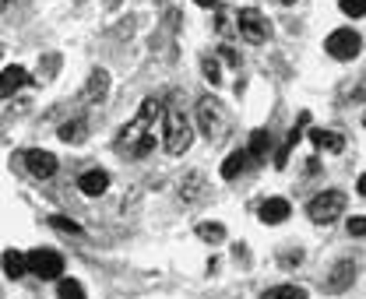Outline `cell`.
<instances>
[{"mask_svg": "<svg viewBox=\"0 0 366 299\" xmlns=\"http://www.w3.org/2000/svg\"><path fill=\"white\" fill-rule=\"evenodd\" d=\"M352 278H356V261H338L331 268V275L324 278V289L328 292H345L352 285Z\"/></svg>", "mask_w": 366, "mask_h": 299, "instance_id": "10", "label": "cell"}, {"mask_svg": "<svg viewBox=\"0 0 366 299\" xmlns=\"http://www.w3.org/2000/svg\"><path fill=\"white\" fill-rule=\"evenodd\" d=\"M268 148H272V134H268V131H253V134H250V148H247L250 159H265Z\"/></svg>", "mask_w": 366, "mask_h": 299, "instance_id": "19", "label": "cell"}, {"mask_svg": "<svg viewBox=\"0 0 366 299\" xmlns=\"http://www.w3.org/2000/svg\"><path fill=\"white\" fill-rule=\"evenodd\" d=\"M78 187H81V194L85 197H102L110 191V172H102V169H88V172H81L78 176Z\"/></svg>", "mask_w": 366, "mask_h": 299, "instance_id": "9", "label": "cell"}, {"mask_svg": "<svg viewBox=\"0 0 366 299\" xmlns=\"http://www.w3.org/2000/svg\"><path fill=\"white\" fill-rule=\"evenodd\" d=\"M0 53H4V46H0Z\"/></svg>", "mask_w": 366, "mask_h": 299, "instance_id": "33", "label": "cell"}, {"mask_svg": "<svg viewBox=\"0 0 366 299\" xmlns=\"http://www.w3.org/2000/svg\"><path fill=\"white\" fill-rule=\"evenodd\" d=\"M282 4H296V0H282Z\"/></svg>", "mask_w": 366, "mask_h": 299, "instance_id": "32", "label": "cell"}, {"mask_svg": "<svg viewBox=\"0 0 366 299\" xmlns=\"http://www.w3.org/2000/svg\"><path fill=\"white\" fill-rule=\"evenodd\" d=\"M197 8H215V0H194Z\"/></svg>", "mask_w": 366, "mask_h": 299, "instance_id": "29", "label": "cell"}, {"mask_svg": "<svg viewBox=\"0 0 366 299\" xmlns=\"http://www.w3.org/2000/svg\"><path fill=\"white\" fill-rule=\"evenodd\" d=\"M163 131H166V152H169V155H183V152L190 148V141H194L190 120H187L183 109H176V106L166 109V124H163Z\"/></svg>", "mask_w": 366, "mask_h": 299, "instance_id": "2", "label": "cell"}, {"mask_svg": "<svg viewBox=\"0 0 366 299\" xmlns=\"http://www.w3.org/2000/svg\"><path fill=\"white\" fill-rule=\"evenodd\" d=\"M25 165H28L32 176L49 179V176L57 172V155L53 152H42V148H32V152H25Z\"/></svg>", "mask_w": 366, "mask_h": 299, "instance_id": "8", "label": "cell"}, {"mask_svg": "<svg viewBox=\"0 0 366 299\" xmlns=\"http://www.w3.org/2000/svg\"><path fill=\"white\" fill-rule=\"evenodd\" d=\"M60 299H85L81 282H74V278H60Z\"/></svg>", "mask_w": 366, "mask_h": 299, "instance_id": "22", "label": "cell"}, {"mask_svg": "<svg viewBox=\"0 0 366 299\" xmlns=\"http://www.w3.org/2000/svg\"><path fill=\"white\" fill-rule=\"evenodd\" d=\"M363 124H366V116H363Z\"/></svg>", "mask_w": 366, "mask_h": 299, "instance_id": "34", "label": "cell"}, {"mask_svg": "<svg viewBox=\"0 0 366 299\" xmlns=\"http://www.w3.org/2000/svg\"><path fill=\"white\" fill-rule=\"evenodd\" d=\"M8 11V0H0V15H4Z\"/></svg>", "mask_w": 366, "mask_h": 299, "instance_id": "30", "label": "cell"}, {"mask_svg": "<svg viewBox=\"0 0 366 299\" xmlns=\"http://www.w3.org/2000/svg\"><path fill=\"white\" fill-rule=\"evenodd\" d=\"M289 201L285 197H268L265 204H260V222L265 225H278V222H285L289 218Z\"/></svg>", "mask_w": 366, "mask_h": 299, "instance_id": "11", "label": "cell"}, {"mask_svg": "<svg viewBox=\"0 0 366 299\" xmlns=\"http://www.w3.org/2000/svg\"><path fill=\"white\" fill-rule=\"evenodd\" d=\"M247 159H250L247 152H233V155L222 162V179H236V176L247 169Z\"/></svg>", "mask_w": 366, "mask_h": 299, "instance_id": "20", "label": "cell"}, {"mask_svg": "<svg viewBox=\"0 0 366 299\" xmlns=\"http://www.w3.org/2000/svg\"><path fill=\"white\" fill-rule=\"evenodd\" d=\"M60 141L64 145H81L85 138H88V124H85V120L78 116V120H67V124H60Z\"/></svg>", "mask_w": 366, "mask_h": 299, "instance_id": "14", "label": "cell"}, {"mask_svg": "<svg viewBox=\"0 0 366 299\" xmlns=\"http://www.w3.org/2000/svg\"><path fill=\"white\" fill-rule=\"evenodd\" d=\"M324 49L335 56V60H356L359 49H363V39L352 32V29H335L324 42Z\"/></svg>", "mask_w": 366, "mask_h": 299, "instance_id": "6", "label": "cell"}, {"mask_svg": "<svg viewBox=\"0 0 366 299\" xmlns=\"http://www.w3.org/2000/svg\"><path fill=\"white\" fill-rule=\"evenodd\" d=\"M310 141L317 145V148H324V152H342V148H345V138H342L338 131H324V127L310 131Z\"/></svg>", "mask_w": 366, "mask_h": 299, "instance_id": "15", "label": "cell"}, {"mask_svg": "<svg viewBox=\"0 0 366 299\" xmlns=\"http://www.w3.org/2000/svg\"><path fill=\"white\" fill-rule=\"evenodd\" d=\"M163 116V102L159 99H144L141 109L134 113V120L120 131L117 138V152L127 159H144L155 152V120Z\"/></svg>", "mask_w": 366, "mask_h": 299, "instance_id": "1", "label": "cell"}, {"mask_svg": "<svg viewBox=\"0 0 366 299\" xmlns=\"http://www.w3.org/2000/svg\"><path fill=\"white\" fill-rule=\"evenodd\" d=\"M4 275H8V278H22V275H28L25 254H18V250H4Z\"/></svg>", "mask_w": 366, "mask_h": 299, "instance_id": "17", "label": "cell"}, {"mask_svg": "<svg viewBox=\"0 0 366 299\" xmlns=\"http://www.w3.org/2000/svg\"><path fill=\"white\" fill-rule=\"evenodd\" d=\"M201 67H204V78L212 81V85H222V71H219V60L215 56H204Z\"/></svg>", "mask_w": 366, "mask_h": 299, "instance_id": "23", "label": "cell"}, {"mask_svg": "<svg viewBox=\"0 0 366 299\" xmlns=\"http://www.w3.org/2000/svg\"><path fill=\"white\" fill-rule=\"evenodd\" d=\"M260 299H306V289L303 285H275V289H265Z\"/></svg>", "mask_w": 366, "mask_h": 299, "instance_id": "18", "label": "cell"}, {"mask_svg": "<svg viewBox=\"0 0 366 299\" xmlns=\"http://www.w3.org/2000/svg\"><path fill=\"white\" fill-rule=\"evenodd\" d=\"M201 194H204V176H201V172L183 176V184H180V197H183V201H197Z\"/></svg>", "mask_w": 366, "mask_h": 299, "instance_id": "16", "label": "cell"}, {"mask_svg": "<svg viewBox=\"0 0 366 299\" xmlns=\"http://www.w3.org/2000/svg\"><path fill=\"white\" fill-rule=\"evenodd\" d=\"M120 4V0H106V8H117Z\"/></svg>", "mask_w": 366, "mask_h": 299, "instance_id": "31", "label": "cell"}, {"mask_svg": "<svg viewBox=\"0 0 366 299\" xmlns=\"http://www.w3.org/2000/svg\"><path fill=\"white\" fill-rule=\"evenodd\" d=\"M356 187H359V194H363V197H366V172H363V176H359V184H356Z\"/></svg>", "mask_w": 366, "mask_h": 299, "instance_id": "28", "label": "cell"}, {"mask_svg": "<svg viewBox=\"0 0 366 299\" xmlns=\"http://www.w3.org/2000/svg\"><path fill=\"white\" fill-rule=\"evenodd\" d=\"M197 124H201L208 141H222L226 131H229V116H226V109L215 99H201L197 102Z\"/></svg>", "mask_w": 366, "mask_h": 299, "instance_id": "3", "label": "cell"}, {"mask_svg": "<svg viewBox=\"0 0 366 299\" xmlns=\"http://www.w3.org/2000/svg\"><path fill=\"white\" fill-rule=\"evenodd\" d=\"M338 8H342V15H349V18H363V15H366V0H338Z\"/></svg>", "mask_w": 366, "mask_h": 299, "instance_id": "24", "label": "cell"}, {"mask_svg": "<svg viewBox=\"0 0 366 299\" xmlns=\"http://www.w3.org/2000/svg\"><path fill=\"white\" fill-rule=\"evenodd\" d=\"M349 232L352 236H366V218H349Z\"/></svg>", "mask_w": 366, "mask_h": 299, "instance_id": "27", "label": "cell"}, {"mask_svg": "<svg viewBox=\"0 0 366 299\" xmlns=\"http://www.w3.org/2000/svg\"><path fill=\"white\" fill-rule=\"evenodd\" d=\"M197 236L204 239V243H222V239H226V225L222 222H201Z\"/></svg>", "mask_w": 366, "mask_h": 299, "instance_id": "21", "label": "cell"}, {"mask_svg": "<svg viewBox=\"0 0 366 299\" xmlns=\"http://www.w3.org/2000/svg\"><path fill=\"white\" fill-rule=\"evenodd\" d=\"M299 261H303V250H285V254H282V264H285V268H292V264H299Z\"/></svg>", "mask_w": 366, "mask_h": 299, "instance_id": "26", "label": "cell"}, {"mask_svg": "<svg viewBox=\"0 0 366 299\" xmlns=\"http://www.w3.org/2000/svg\"><path fill=\"white\" fill-rule=\"evenodd\" d=\"M342 211H345V194H342V191H324V194H317V197L306 204V215H310L313 225H328V222H335Z\"/></svg>", "mask_w": 366, "mask_h": 299, "instance_id": "4", "label": "cell"}, {"mask_svg": "<svg viewBox=\"0 0 366 299\" xmlns=\"http://www.w3.org/2000/svg\"><path fill=\"white\" fill-rule=\"evenodd\" d=\"M25 81H28V71H25V67H18V64H15V67H8L4 74H0V99H11V95L25 85Z\"/></svg>", "mask_w": 366, "mask_h": 299, "instance_id": "12", "label": "cell"}, {"mask_svg": "<svg viewBox=\"0 0 366 299\" xmlns=\"http://www.w3.org/2000/svg\"><path fill=\"white\" fill-rule=\"evenodd\" d=\"M49 225L60 229V232H71V236H78V232H81V225H78V222H71V218H64V215H49Z\"/></svg>", "mask_w": 366, "mask_h": 299, "instance_id": "25", "label": "cell"}, {"mask_svg": "<svg viewBox=\"0 0 366 299\" xmlns=\"http://www.w3.org/2000/svg\"><path fill=\"white\" fill-rule=\"evenodd\" d=\"M25 264H28V271H32L35 278H42V282H53V278H60V271H64V257H60L57 250H32V254H25Z\"/></svg>", "mask_w": 366, "mask_h": 299, "instance_id": "5", "label": "cell"}, {"mask_svg": "<svg viewBox=\"0 0 366 299\" xmlns=\"http://www.w3.org/2000/svg\"><path fill=\"white\" fill-rule=\"evenodd\" d=\"M236 29H240V35H243L247 42H265V39H268V32H272L268 18L260 15V11H253V8L240 11V18H236Z\"/></svg>", "mask_w": 366, "mask_h": 299, "instance_id": "7", "label": "cell"}, {"mask_svg": "<svg viewBox=\"0 0 366 299\" xmlns=\"http://www.w3.org/2000/svg\"><path fill=\"white\" fill-rule=\"evenodd\" d=\"M106 92H110V74L99 67V71H92V78L85 85V99L88 102H102V99H106Z\"/></svg>", "mask_w": 366, "mask_h": 299, "instance_id": "13", "label": "cell"}]
</instances>
